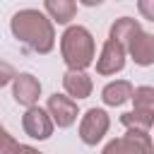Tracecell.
<instances>
[{
    "label": "cell",
    "mask_w": 154,
    "mask_h": 154,
    "mask_svg": "<svg viewBox=\"0 0 154 154\" xmlns=\"http://www.w3.org/2000/svg\"><path fill=\"white\" fill-rule=\"evenodd\" d=\"M10 31L19 43H24L29 51H34L38 55L51 53L55 46V26L36 7L17 10L10 19Z\"/></svg>",
    "instance_id": "6da1fadb"
},
{
    "label": "cell",
    "mask_w": 154,
    "mask_h": 154,
    "mask_svg": "<svg viewBox=\"0 0 154 154\" xmlns=\"http://www.w3.org/2000/svg\"><path fill=\"white\" fill-rule=\"evenodd\" d=\"M60 55L67 70H84L96 60L94 34L82 24H70L60 36Z\"/></svg>",
    "instance_id": "7a4b0ae2"
},
{
    "label": "cell",
    "mask_w": 154,
    "mask_h": 154,
    "mask_svg": "<svg viewBox=\"0 0 154 154\" xmlns=\"http://www.w3.org/2000/svg\"><path fill=\"white\" fill-rule=\"evenodd\" d=\"M108 128H111V116H108L103 108H96V106H94V108L84 111V116L79 118L77 132H79V140H82L87 147H96V144L106 137Z\"/></svg>",
    "instance_id": "3957f363"
},
{
    "label": "cell",
    "mask_w": 154,
    "mask_h": 154,
    "mask_svg": "<svg viewBox=\"0 0 154 154\" xmlns=\"http://www.w3.org/2000/svg\"><path fill=\"white\" fill-rule=\"evenodd\" d=\"M101 154H152V137L149 132L128 130L123 137L108 140Z\"/></svg>",
    "instance_id": "277c9868"
},
{
    "label": "cell",
    "mask_w": 154,
    "mask_h": 154,
    "mask_svg": "<svg viewBox=\"0 0 154 154\" xmlns=\"http://www.w3.org/2000/svg\"><path fill=\"white\" fill-rule=\"evenodd\" d=\"M46 113L51 116L53 125H58V128L65 130V128H70V125L77 123L79 108H77V101H72L70 96L55 91V94H51L48 101H46Z\"/></svg>",
    "instance_id": "5b68a950"
},
{
    "label": "cell",
    "mask_w": 154,
    "mask_h": 154,
    "mask_svg": "<svg viewBox=\"0 0 154 154\" xmlns=\"http://www.w3.org/2000/svg\"><path fill=\"white\" fill-rule=\"evenodd\" d=\"M125 60H128L125 48H123L120 43H116V41L106 38V41H103V46H101V53H99V58H96V72H99L101 77L118 75V72H123Z\"/></svg>",
    "instance_id": "8992f818"
},
{
    "label": "cell",
    "mask_w": 154,
    "mask_h": 154,
    "mask_svg": "<svg viewBox=\"0 0 154 154\" xmlns=\"http://www.w3.org/2000/svg\"><path fill=\"white\" fill-rule=\"evenodd\" d=\"M22 130H24L31 140L43 142V140H48V137L53 135L55 125H53L51 116L46 113V108H41V106H31V108H26L24 116H22Z\"/></svg>",
    "instance_id": "52a82bcc"
},
{
    "label": "cell",
    "mask_w": 154,
    "mask_h": 154,
    "mask_svg": "<svg viewBox=\"0 0 154 154\" xmlns=\"http://www.w3.org/2000/svg\"><path fill=\"white\" fill-rule=\"evenodd\" d=\"M38 96H41V82L38 77H34L31 72H17L14 79H12V99L24 106V108H31L38 103Z\"/></svg>",
    "instance_id": "ba28073f"
},
{
    "label": "cell",
    "mask_w": 154,
    "mask_h": 154,
    "mask_svg": "<svg viewBox=\"0 0 154 154\" xmlns=\"http://www.w3.org/2000/svg\"><path fill=\"white\" fill-rule=\"evenodd\" d=\"M63 89H65V96H70L72 101H79V99L91 96L94 79L84 70H65L63 72Z\"/></svg>",
    "instance_id": "9c48e42d"
},
{
    "label": "cell",
    "mask_w": 154,
    "mask_h": 154,
    "mask_svg": "<svg viewBox=\"0 0 154 154\" xmlns=\"http://www.w3.org/2000/svg\"><path fill=\"white\" fill-rule=\"evenodd\" d=\"M125 53L135 60V65H140V67H149V65L154 63V36H152L149 31L142 29V31L128 43Z\"/></svg>",
    "instance_id": "30bf717a"
},
{
    "label": "cell",
    "mask_w": 154,
    "mask_h": 154,
    "mask_svg": "<svg viewBox=\"0 0 154 154\" xmlns=\"http://www.w3.org/2000/svg\"><path fill=\"white\" fill-rule=\"evenodd\" d=\"M140 31H142L140 19H132V17H118V19L111 24V29H108V38L116 41V43H120L123 48H128V43H130Z\"/></svg>",
    "instance_id": "8fae6325"
},
{
    "label": "cell",
    "mask_w": 154,
    "mask_h": 154,
    "mask_svg": "<svg viewBox=\"0 0 154 154\" xmlns=\"http://www.w3.org/2000/svg\"><path fill=\"white\" fill-rule=\"evenodd\" d=\"M41 12H43L51 22H58V24L70 26V22H72L75 14H77V2H75V0H46Z\"/></svg>",
    "instance_id": "7c38bea8"
},
{
    "label": "cell",
    "mask_w": 154,
    "mask_h": 154,
    "mask_svg": "<svg viewBox=\"0 0 154 154\" xmlns=\"http://www.w3.org/2000/svg\"><path fill=\"white\" fill-rule=\"evenodd\" d=\"M132 91H135L132 82H128V79H113V82H108L101 89V101L106 106H123L125 101L132 99Z\"/></svg>",
    "instance_id": "4fadbf2b"
},
{
    "label": "cell",
    "mask_w": 154,
    "mask_h": 154,
    "mask_svg": "<svg viewBox=\"0 0 154 154\" xmlns=\"http://www.w3.org/2000/svg\"><path fill=\"white\" fill-rule=\"evenodd\" d=\"M130 101H132V113L154 116V87H149V84L135 87Z\"/></svg>",
    "instance_id": "5bb4252c"
},
{
    "label": "cell",
    "mask_w": 154,
    "mask_h": 154,
    "mask_svg": "<svg viewBox=\"0 0 154 154\" xmlns=\"http://www.w3.org/2000/svg\"><path fill=\"white\" fill-rule=\"evenodd\" d=\"M152 123H154V116H142V113H132V111L120 113V125H123L125 130L149 132V130H152Z\"/></svg>",
    "instance_id": "9a60e30c"
},
{
    "label": "cell",
    "mask_w": 154,
    "mask_h": 154,
    "mask_svg": "<svg viewBox=\"0 0 154 154\" xmlns=\"http://www.w3.org/2000/svg\"><path fill=\"white\" fill-rule=\"evenodd\" d=\"M19 140H14L0 123V154H19Z\"/></svg>",
    "instance_id": "2e32d148"
},
{
    "label": "cell",
    "mask_w": 154,
    "mask_h": 154,
    "mask_svg": "<svg viewBox=\"0 0 154 154\" xmlns=\"http://www.w3.org/2000/svg\"><path fill=\"white\" fill-rule=\"evenodd\" d=\"M14 75H17V70H14L7 60H0V89H2L5 84H10V82L14 79Z\"/></svg>",
    "instance_id": "e0dca14e"
},
{
    "label": "cell",
    "mask_w": 154,
    "mask_h": 154,
    "mask_svg": "<svg viewBox=\"0 0 154 154\" xmlns=\"http://www.w3.org/2000/svg\"><path fill=\"white\" fill-rule=\"evenodd\" d=\"M137 7H140V12L144 14V19L154 22V0H140Z\"/></svg>",
    "instance_id": "ac0fdd59"
},
{
    "label": "cell",
    "mask_w": 154,
    "mask_h": 154,
    "mask_svg": "<svg viewBox=\"0 0 154 154\" xmlns=\"http://www.w3.org/2000/svg\"><path fill=\"white\" fill-rule=\"evenodd\" d=\"M19 154H43V152H38V149L31 147V144H22V147H19Z\"/></svg>",
    "instance_id": "d6986e66"
}]
</instances>
